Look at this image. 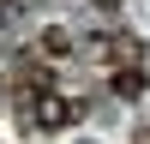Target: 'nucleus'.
Returning <instances> with one entry per match:
<instances>
[{
  "label": "nucleus",
  "mask_w": 150,
  "mask_h": 144,
  "mask_svg": "<svg viewBox=\"0 0 150 144\" xmlns=\"http://www.w3.org/2000/svg\"><path fill=\"white\" fill-rule=\"evenodd\" d=\"M144 66H126V72H108V90H114L120 96V102H138V96H144Z\"/></svg>",
  "instance_id": "20e7f679"
},
{
  "label": "nucleus",
  "mask_w": 150,
  "mask_h": 144,
  "mask_svg": "<svg viewBox=\"0 0 150 144\" xmlns=\"http://www.w3.org/2000/svg\"><path fill=\"white\" fill-rule=\"evenodd\" d=\"M90 6H102V12H108V6H120V0H90Z\"/></svg>",
  "instance_id": "39448f33"
},
{
  "label": "nucleus",
  "mask_w": 150,
  "mask_h": 144,
  "mask_svg": "<svg viewBox=\"0 0 150 144\" xmlns=\"http://www.w3.org/2000/svg\"><path fill=\"white\" fill-rule=\"evenodd\" d=\"M30 126H78L84 114H90V102L84 96H66V90H48V96H36V102H24L18 108Z\"/></svg>",
  "instance_id": "f257e3e1"
},
{
  "label": "nucleus",
  "mask_w": 150,
  "mask_h": 144,
  "mask_svg": "<svg viewBox=\"0 0 150 144\" xmlns=\"http://www.w3.org/2000/svg\"><path fill=\"white\" fill-rule=\"evenodd\" d=\"M84 48H90V60H96L102 72H126V66H144V42H138L132 30H114V36H90Z\"/></svg>",
  "instance_id": "f03ea898"
},
{
  "label": "nucleus",
  "mask_w": 150,
  "mask_h": 144,
  "mask_svg": "<svg viewBox=\"0 0 150 144\" xmlns=\"http://www.w3.org/2000/svg\"><path fill=\"white\" fill-rule=\"evenodd\" d=\"M30 54H36V60H48V66H60V60L72 54V30H60V24L36 30V36H30Z\"/></svg>",
  "instance_id": "7ed1b4c3"
}]
</instances>
